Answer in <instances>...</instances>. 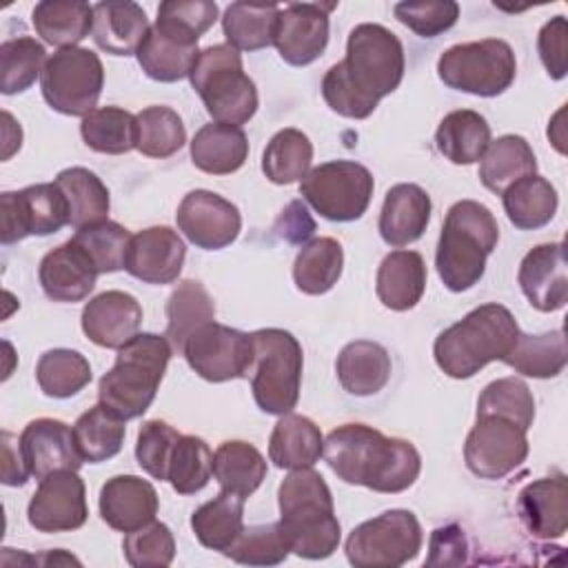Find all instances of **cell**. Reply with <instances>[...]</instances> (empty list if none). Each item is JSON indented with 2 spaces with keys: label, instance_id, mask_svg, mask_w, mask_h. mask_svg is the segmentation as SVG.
I'll return each mask as SVG.
<instances>
[{
  "label": "cell",
  "instance_id": "obj_1",
  "mask_svg": "<svg viewBox=\"0 0 568 568\" xmlns=\"http://www.w3.org/2000/svg\"><path fill=\"white\" fill-rule=\"evenodd\" d=\"M404 67V47L390 29L375 22L357 24L348 33L344 60L324 73L322 95L335 113L364 120L399 87Z\"/></svg>",
  "mask_w": 568,
  "mask_h": 568
},
{
  "label": "cell",
  "instance_id": "obj_2",
  "mask_svg": "<svg viewBox=\"0 0 568 568\" xmlns=\"http://www.w3.org/2000/svg\"><path fill=\"white\" fill-rule=\"evenodd\" d=\"M322 455L342 481L375 493H402L422 470V457L410 442L386 437L366 424H342L331 430Z\"/></svg>",
  "mask_w": 568,
  "mask_h": 568
},
{
  "label": "cell",
  "instance_id": "obj_3",
  "mask_svg": "<svg viewBox=\"0 0 568 568\" xmlns=\"http://www.w3.org/2000/svg\"><path fill=\"white\" fill-rule=\"evenodd\" d=\"M280 530L288 550L304 559L331 557L342 539L333 495L324 477L311 468L291 470L277 490Z\"/></svg>",
  "mask_w": 568,
  "mask_h": 568
},
{
  "label": "cell",
  "instance_id": "obj_4",
  "mask_svg": "<svg viewBox=\"0 0 568 568\" xmlns=\"http://www.w3.org/2000/svg\"><path fill=\"white\" fill-rule=\"evenodd\" d=\"M519 333L521 331L506 306L497 302L481 304L437 335L433 355L448 377L468 379L486 364L495 359L504 362L515 348Z\"/></svg>",
  "mask_w": 568,
  "mask_h": 568
},
{
  "label": "cell",
  "instance_id": "obj_5",
  "mask_svg": "<svg viewBox=\"0 0 568 568\" xmlns=\"http://www.w3.org/2000/svg\"><path fill=\"white\" fill-rule=\"evenodd\" d=\"M499 242V226L488 206L475 200L455 202L444 220L435 266L453 293L473 288L486 271V257Z\"/></svg>",
  "mask_w": 568,
  "mask_h": 568
},
{
  "label": "cell",
  "instance_id": "obj_6",
  "mask_svg": "<svg viewBox=\"0 0 568 568\" xmlns=\"http://www.w3.org/2000/svg\"><path fill=\"white\" fill-rule=\"evenodd\" d=\"M171 353L164 335L138 333L131 337L118 348L115 364L98 384L100 404L124 422L140 417L155 399Z\"/></svg>",
  "mask_w": 568,
  "mask_h": 568
},
{
  "label": "cell",
  "instance_id": "obj_7",
  "mask_svg": "<svg viewBox=\"0 0 568 568\" xmlns=\"http://www.w3.org/2000/svg\"><path fill=\"white\" fill-rule=\"evenodd\" d=\"M189 80L206 113L220 124L240 126L257 111L255 82L244 73L242 55L231 44H213L200 51Z\"/></svg>",
  "mask_w": 568,
  "mask_h": 568
},
{
  "label": "cell",
  "instance_id": "obj_8",
  "mask_svg": "<svg viewBox=\"0 0 568 568\" xmlns=\"http://www.w3.org/2000/svg\"><path fill=\"white\" fill-rule=\"evenodd\" d=\"M253 359L248 366L255 404L271 415L295 408L302 386V346L284 328H260L251 333Z\"/></svg>",
  "mask_w": 568,
  "mask_h": 568
},
{
  "label": "cell",
  "instance_id": "obj_9",
  "mask_svg": "<svg viewBox=\"0 0 568 568\" xmlns=\"http://www.w3.org/2000/svg\"><path fill=\"white\" fill-rule=\"evenodd\" d=\"M515 73V53L508 42L497 38L455 44L437 60V75L448 89L479 98L504 93L513 84Z\"/></svg>",
  "mask_w": 568,
  "mask_h": 568
},
{
  "label": "cell",
  "instance_id": "obj_10",
  "mask_svg": "<svg viewBox=\"0 0 568 568\" xmlns=\"http://www.w3.org/2000/svg\"><path fill=\"white\" fill-rule=\"evenodd\" d=\"M424 535L410 510L393 508L355 526L346 539V557L355 568H397L415 559Z\"/></svg>",
  "mask_w": 568,
  "mask_h": 568
},
{
  "label": "cell",
  "instance_id": "obj_11",
  "mask_svg": "<svg viewBox=\"0 0 568 568\" xmlns=\"http://www.w3.org/2000/svg\"><path fill=\"white\" fill-rule=\"evenodd\" d=\"M40 87L47 104L64 115H89L104 87V67L84 47L58 49L44 64Z\"/></svg>",
  "mask_w": 568,
  "mask_h": 568
},
{
  "label": "cell",
  "instance_id": "obj_12",
  "mask_svg": "<svg viewBox=\"0 0 568 568\" xmlns=\"http://www.w3.org/2000/svg\"><path fill=\"white\" fill-rule=\"evenodd\" d=\"M373 189L371 171L353 160L324 162L311 169L300 184L304 200L331 222L359 220L371 204Z\"/></svg>",
  "mask_w": 568,
  "mask_h": 568
},
{
  "label": "cell",
  "instance_id": "obj_13",
  "mask_svg": "<svg viewBox=\"0 0 568 568\" xmlns=\"http://www.w3.org/2000/svg\"><path fill=\"white\" fill-rule=\"evenodd\" d=\"M69 224V202L55 182L31 184L0 195V240L20 242L29 235H51Z\"/></svg>",
  "mask_w": 568,
  "mask_h": 568
},
{
  "label": "cell",
  "instance_id": "obj_14",
  "mask_svg": "<svg viewBox=\"0 0 568 568\" xmlns=\"http://www.w3.org/2000/svg\"><path fill=\"white\" fill-rule=\"evenodd\" d=\"M189 366L206 382H229L248 375L253 359L251 333L206 322L193 331L182 348Z\"/></svg>",
  "mask_w": 568,
  "mask_h": 568
},
{
  "label": "cell",
  "instance_id": "obj_15",
  "mask_svg": "<svg viewBox=\"0 0 568 568\" xmlns=\"http://www.w3.org/2000/svg\"><path fill=\"white\" fill-rule=\"evenodd\" d=\"M526 433V428L506 417L477 415L464 444V462L468 470L484 479L506 477L528 457Z\"/></svg>",
  "mask_w": 568,
  "mask_h": 568
},
{
  "label": "cell",
  "instance_id": "obj_16",
  "mask_svg": "<svg viewBox=\"0 0 568 568\" xmlns=\"http://www.w3.org/2000/svg\"><path fill=\"white\" fill-rule=\"evenodd\" d=\"M175 220L186 240L204 251H220L233 244L242 229L237 206L204 189H195L182 197Z\"/></svg>",
  "mask_w": 568,
  "mask_h": 568
},
{
  "label": "cell",
  "instance_id": "obj_17",
  "mask_svg": "<svg viewBox=\"0 0 568 568\" xmlns=\"http://www.w3.org/2000/svg\"><path fill=\"white\" fill-rule=\"evenodd\" d=\"M87 517V488L75 470H58L40 479L27 506V519L40 532L75 530Z\"/></svg>",
  "mask_w": 568,
  "mask_h": 568
},
{
  "label": "cell",
  "instance_id": "obj_18",
  "mask_svg": "<svg viewBox=\"0 0 568 568\" xmlns=\"http://www.w3.org/2000/svg\"><path fill=\"white\" fill-rule=\"evenodd\" d=\"M333 9V2H297L280 9L273 44L286 64L306 67L324 53Z\"/></svg>",
  "mask_w": 568,
  "mask_h": 568
},
{
  "label": "cell",
  "instance_id": "obj_19",
  "mask_svg": "<svg viewBox=\"0 0 568 568\" xmlns=\"http://www.w3.org/2000/svg\"><path fill=\"white\" fill-rule=\"evenodd\" d=\"M517 282L526 300L537 311L552 313L564 308L568 300V266L564 242H550L530 248L519 264Z\"/></svg>",
  "mask_w": 568,
  "mask_h": 568
},
{
  "label": "cell",
  "instance_id": "obj_20",
  "mask_svg": "<svg viewBox=\"0 0 568 568\" xmlns=\"http://www.w3.org/2000/svg\"><path fill=\"white\" fill-rule=\"evenodd\" d=\"M18 442L27 470L36 479H44L58 470H78L84 462L78 453L73 428L60 419L40 417L29 422Z\"/></svg>",
  "mask_w": 568,
  "mask_h": 568
},
{
  "label": "cell",
  "instance_id": "obj_21",
  "mask_svg": "<svg viewBox=\"0 0 568 568\" xmlns=\"http://www.w3.org/2000/svg\"><path fill=\"white\" fill-rule=\"evenodd\" d=\"M186 257L182 237L169 226H149L131 235L124 268L146 284H171L178 280Z\"/></svg>",
  "mask_w": 568,
  "mask_h": 568
},
{
  "label": "cell",
  "instance_id": "obj_22",
  "mask_svg": "<svg viewBox=\"0 0 568 568\" xmlns=\"http://www.w3.org/2000/svg\"><path fill=\"white\" fill-rule=\"evenodd\" d=\"M142 324L140 302L124 291H104L82 308L84 335L102 348H120L138 335Z\"/></svg>",
  "mask_w": 568,
  "mask_h": 568
},
{
  "label": "cell",
  "instance_id": "obj_23",
  "mask_svg": "<svg viewBox=\"0 0 568 568\" xmlns=\"http://www.w3.org/2000/svg\"><path fill=\"white\" fill-rule=\"evenodd\" d=\"M100 517L120 532L138 530L158 515V493L151 481L138 475H115L100 488Z\"/></svg>",
  "mask_w": 568,
  "mask_h": 568
},
{
  "label": "cell",
  "instance_id": "obj_24",
  "mask_svg": "<svg viewBox=\"0 0 568 568\" xmlns=\"http://www.w3.org/2000/svg\"><path fill=\"white\" fill-rule=\"evenodd\" d=\"M98 275L91 257L73 240L49 251L38 268L40 286L53 302H80L89 297Z\"/></svg>",
  "mask_w": 568,
  "mask_h": 568
},
{
  "label": "cell",
  "instance_id": "obj_25",
  "mask_svg": "<svg viewBox=\"0 0 568 568\" xmlns=\"http://www.w3.org/2000/svg\"><path fill=\"white\" fill-rule=\"evenodd\" d=\"M517 513L524 528L537 539H557L568 528L566 477L552 475L526 484L517 495Z\"/></svg>",
  "mask_w": 568,
  "mask_h": 568
},
{
  "label": "cell",
  "instance_id": "obj_26",
  "mask_svg": "<svg viewBox=\"0 0 568 568\" xmlns=\"http://www.w3.org/2000/svg\"><path fill=\"white\" fill-rule=\"evenodd\" d=\"M430 195L410 182L388 189L379 211V235L388 246H406L419 240L430 222Z\"/></svg>",
  "mask_w": 568,
  "mask_h": 568
},
{
  "label": "cell",
  "instance_id": "obj_27",
  "mask_svg": "<svg viewBox=\"0 0 568 568\" xmlns=\"http://www.w3.org/2000/svg\"><path fill=\"white\" fill-rule=\"evenodd\" d=\"M151 24L144 9L129 0H106L93 4V42L111 55L138 53Z\"/></svg>",
  "mask_w": 568,
  "mask_h": 568
},
{
  "label": "cell",
  "instance_id": "obj_28",
  "mask_svg": "<svg viewBox=\"0 0 568 568\" xmlns=\"http://www.w3.org/2000/svg\"><path fill=\"white\" fill-rule=\"evenodd\" d=\"M335 371L346 393L368 397L388 384L393 364L388 351L382 344L371 339H355L339 351Z\"/></svg>",
  "mask_w": 568,
  "mask_h": 568
},
{
  "label": "cell",
  "instance_id": "obj_29",
  "mask_svg": "<svg viewBox=\"0 0 568 568\" xmlns=\"http://www.w3.org/2000/svg\"><path fill=\"white\" fill-rule=\"evenodd\" d=\"M426 262L417 251L388 253L375 277V291L379 302L390 311L413 308L426 291Z\"/></svg>",
  "mask_w": 568,
  "mask_h": 568
},
{
  "label": "cell",
  "instance_id": "obj_30",
  "mask_svg": "<svg viewBox=\"0 0 568 568\" xmlns=\"http://www.w3.org/2000/svg\"><path fill=\"white\" fill-rule=\"evenodd\" d=\"M200 49L173 31L153 24L138 49V62L142 71L158 82H178L189 78Z\"/></svg>",
  "mask_w": 568,
  "mask_h": 568
},
{
  "label": "cell",
  "instance_id": "obj_31",
  "mask_svg": "<svg viewBox=\"0 0 568 568\" xmlns=\"http://www.w3.org/2000/svg\"><path fill=\"white\" fill-rule=\"evenodd\" d=\"M324 453V437L320 426L304 417L286 413L273 426L268 439V459L277 468H311Z\"/></svg>",
  "mask_w": 568,
  "mask_h": 568
},
{
  "label": "cell",
  "instance_id": "obj_32",
  "mask_svg": "<svg viewBox=\"0 0 568 568\" xmlns=\"http://www.w3.org/2000/svg\"><path fill=\"white\" fill-rule=\"evenodd\" d=\"M248 158V140L240 126L211 122L191 140L193 164L211 175L235 173Z\"/></svg>",
  "mask_w": 568,
  "mask_h": 568
},
{
  "label": "cell",
  "instance_id": "obj_33",
  "mask_svg": "<svg viewBox=\"0 0 568 568\" xmlns=\"http://www.w3.org/2000/svg\"><path fill=\"white\" fill-rule=\"evenodd\" d=\"M36 33L53 47H75L91 33L93 7L80 0H42L31 11Z\"/></svg>",
  "mask_w": 568,
  "mask_h": 568
},
{
  "label": "cell",
  "instance_id": "obj_34",
  "mask_svg": "<svg viewBox=\"0 0 568 568\" xmlns=\"http://www.w3.org/2000/svg\"><path fill=\"white\" fill-rule=\"evenodd\" d=\"M437 151L453 164H473L481 160L490 144L486 118L470 109H457L444 115L435 131Z\"/></svg>",
  "mask_w": 568,
  "mask_h": 568
},
{
  "label": "cell",
  "instance_id": "obj_35",
  "mask_svg": "<svg viewBox=\"0 0 568 568\" xmlns=\"http://www.w3.org/2000/svg\"><path fill=\"white\" fill-rule=\"evenodd\" d=\"M532 173H537V160L521 135H501L493 140L479 162L481 184L497 195Z\"/></svg>",
  "mask_w": 568,
  "mask_h": 568
},
{
  "label": "cell",
  "instance_id": "obj_36",
  "mask_svg": "<svg viewBox=\"0 0 568 568\" xmlns=\"http://www.w3.org/2000/svg\"><path fill=\"white\" fill-rule=\"evenodd\" d=\"M501 202L515 229L535 231L546 226L555 217L559 197L555 186L546 178L532 173L510 184L501 193Z\"/></svg>",
  "mask_w": 568,
  "mask_h": 568
},
{
  "label": "cell",
  "instance_id": "obj_37",
  "mask_svg": "<svg viewBox=\"0 0 568 568\" xmlns=\"http://www.w3.org/2000/svg\"><path fill=\"white\" fill-rule=\"evenodd\" d=\"M213 477L222 490L246 499L264 481L266 459L248 442H222L213 453Z\"/></svg>",
  "mask_w": 568,
  "mask_h": 568
},
{
  "label": "cell",
  "instance_id": "obj_38",
  "mask_svg": "<svg viewBox=\"0 0 568 568\" xmlns=\"http://www.w3.org/2000/svg\"><path fill=\"white\" fill-rule=\"evenodd\" d=\"M213 317H215V304L209 291L195 280H184L169 295L164 337L169 339L173 351L182 353L189 335L197 331L202 324L213 322Z\"/></svg>",
  "mask_w": 568,
  "mask_h": 568
},
{
  "label": "cell",
  "instance_id": "obj_39",
  "mask_svg": "<svg viewBox=\"0 0 568 568\" xmlns=\"http://www.w3.org/2000/svg\"><path fill=\"white\" fill-rule=\"evenodd\" d=\"M191 528L204 548L224 552L244 530V499L222 490L191 515Z\"/></svg>",
  "mask_w": 568,
  "mask_h": 568
},
{
  "label": "cell",
  "instance_id": "obj_40",
  "mask_svg": "<svg viewBox=\"0 0 568 568\" xmlns=\"http://www.w3.org/2000/svg\"><path fill=\"white\" fill-rule=\"evenodd\" d=\"M342 268V244L333 237H315L300 248L293 262V282L306 295H322L337 284Z\"/></svg>",
  "mask_w": 568,
  "mask_h": 568
},
{
  "label": "cell",
  "instance_id": "obj_41",
  "mask_svg": "<svg viewBox=\"0 0 568 568\" xmlns=\"http://www.w3.org/2000/svg\"><path fill=\"white\" fill-rule=\"evenodd\" d=\"M55 184L69 202V224L73 229L106 220L111 206L109 189L93 171L84 166L64 169L58 173Z\"/></svg>",
  "mask_w": 568,
  "mask_h": 568
},
{
  "label": "cell",
  "instance_id": "obj_42",
  "mask_svg": "<svg viewBox=\"0 0 568 568\" xmlns=\"http://www.w3.org/2000/svg\"><path fill=\"white\" fill-rule=\"evenodd\" d=\"M124 419L98 404L82 413L73 424V439L78 453L89 464H100L115 457L124 444Z\"/></svg>",
  "mask_w": 568,
  "mask_h": 568
},
{
  "label": "cell",
  "instance_id": "obj_43",
  "mask_svg": "<svg viewBox=\"0 0 568 568\" xmlns=\"http://www.w3.org/2000/svg\"><path fill=\"white\" fill-rule=\"evenodd\" d=\"M277 4H255V2H233L226 7L222 18V31L226 44L237 51H257L273 44L277 24Z\"/></svg>",
  "mask_w": 568,
  "mask_h": 568
},
{
  "label": "cell",
  "instance_id": "obj_44",
  "mask_svg": "<svg viewBox=\"0 0 568 568\" xmlns=\"http://www.w3.org/2000/svg\"><path fill=\"white\" fill-rule=\"evenodd\" d=\"M566 359L568 351L561 328L541 335L519 333L515 348L504 357V362L513 366L517 373L537 379L559 375L566 366Z\"/></svg>",
  "mask_w": 568,
  "mask_h": 568
},
{
  "label": "cell",
  "instance_id": "obj_45",
  "mask_svg": "<svg viewBox=\"0 0 568 568\" xmlns=\"http://www.w3.org/2000/svg\"><path fill=\"white\" fill-rule=\"evenodd\" d=\"M82 140L89 149L106 155H122L138 144L135 115L120 106H100L82 118Z\"/></svg>",
  "mask_w": 568,
  "mask_h": 568
},
{
  "label": "cell",
  "instance_id": "obj_46",
  "mask_svg": "<svg viewBox=\"0 0 568 568\" xmlns=\"http://www.w3.org/2000/svg\"><path fill=\"white\" fill-rule=\"evenodd\" d=\"M313 144L300 129L277 131L262 155V171L273 184H293L311 171Z\"/></svg>",
  "mask_w": 568,
  "mask_h": 568
},
{
  "label": "cell",
  "instance_id": "obj_47",
  "mask_svg": "<svg viewBox=\"0 0 568 568\" xmlns=\"http://www.w3.org/2000/svg\"><path fill=\"white\" fill-rule=\"evenodd\" d=\"M36 379L44 395L67 399L91 382L89 359L71 348H51L36 364Z\"/></svg>",
  "mask_w": 568,
  "mask_h": 568
},
{
  "label": "cell",
  "instance_id": "obj_48",
  "mask_svg": "<svg viewBox=\"0 0 568 568\" xmlns=\"http://www.w3.org/2000/svg\"><path fill=\"white\" fill-rule=\"evenodd\" d=\"M44 47L31 38L20 36L0 44V89L4 95L27 91L47 64Z\"/></svg>",
  "mask_w": 568,
  "mask_h": 568
},
{
  "label": "cell",
  "instance_id": "obj_49",
  "mask_svg": "<svg viewBox=\"0 0 568 568\" xmlns=\"http://www.w3.org/2000/svg\"><path fill=\"white\" fill-rule=\"evenodd\" d=\"M138 144L135 149L149 158H169L186 142L182 118L169 106H146L135 115Z\"/></svg>",
  "mask_w": 568,
  "mask_h": 568
},
{
  "label": "cell",
  "instance_id": "obj_50",
  "mask_svg": "<svg viewBox=\"0 0 568 568\" xmlns=\"http://www.w3.org/2000/svg\"><path fill=\"white\" fill-rule=\"evenodd\" d=\"M211 475L213 453L209 444L195 435H180L166 475V481L173 486V490L180 495L200 493L209 484Z\"/></svg>",
  "mask_w": 568,
  "mask_h": 568
},
{
  "label": "cell",
  "instance_id": "obj_51",
  "mask_svg": "<svg viewBox=\"0 0 568 568\" xmlns=\"http://www.w3.org/2000/svg\"><path fill=\"white\" fill-rule=\"evenodd\" d=\"M71 240L91 257L98 273H113L124 268L131 233L118 222L102 220L87 224L82 229H75V235Z\"/></svg>",
  "mask_w": 568,
  "mask_h": 568
},
{
  "label": "cell",
  "instance_id": "obj_52",
  "mask_svg": "<svg viewBox=\"0 0 568 568\" xmlns=\"http://www.w3.org/2000/svg\"><path fill=\"white\" fill-rule=\"evenodd\" d=\"M477 415L506 417L528 430L535 419V399L524 379L499 377L481 390L477 399Z\"/></svg>",
  "mask_w": 568,
  "mask_h": 568
},
{
  "label": "cell",
  "instance_id": "obj_53",
  "mask_svg": "<svg viewBox=\"0 0 568 568\" xmlns=\"http://www.w3.org/2000/svg\"><path fill=\"white\" fill-rule=\"evenodd\" d=\"M288 552V544L277 521L244 528L237 539L224 550L226 557L246 566H275L282 564Z\"/></svg>",
  "mask_w": 568,
  "mask_h": 568
},
{
  "label": "cell",
  "instance_id": "obj_54",
  "mask_svg": "<svg viewBox=\"0 0 568 568\" xmlns=\"http://www.w3.org/2000/svg\"><path fill=\"white\" fill-rule=\"evenodd\" d=\"M124 559L133 568H162L175 557V539L166 524L151 521L138 530H131L122 539Z\"/></svg>",
  "mask_w": 568,
  "mask_h": 568
},
{
  "label": "cell",
  "instance_id": "obj_55",
  "mask_svg": "<svg viewBox=\"0 0 568 568\" xmlns=\"http://www.w3.org/2000/svg\"><path fill=\"white\" fill-rule=\"evenodd\" d=\"M178 439H180V433L171 424L162 419L144 422L138 430V442H135V457L140 468L153 479L166 481L171 455Z\"/></svg>",
  "mask_w": 568,
  "mask_h": 568
},
{
  "label": "cell",
  "instance_id": "obj_56",
  "mask_svg": "<svg viewBox=\"0 0 568 568\" xmlns=\"http://www.w3.org/2000/svg\"><path fill=\"white\" fill-rule=\"evenodd\" d=\"M217 20V4L209 0H166L158 7L155 24L197 42Z\"/></svg>",
  "mask_w": 568,
  "mask_h": 568
},
{
  "label": "cell",
  "instance_id": "obj_57",
  "mask_svg": "<svg viewBox=\"0 0 568 568\" xmlns=\"http://www.w3.org/2000/svg\"><path fill=\"white\" fill-rule=\"evenodd\" d=\"M395 18L422 38H435L448 31L459 18V4L453 0H426V2H397L393 7Z\"/></svg>",
  "mask_w": 568,
  "mask_h": 568
},
{
  "label": "cell",
  "instance_id": "obj_58",
  "mask_svg": "<svg viewBox=\"0 0 568 568\" xmlns=\"http://www.w3.org/2000/svg\"><path fill=\"white\" fill-rule=\"evenodd\" d=\"M539 58L552 80H561L566 75V18L555 16L548 20L537 38Z\"/></svg>",
  "mask_w": 568,
  "mask_h": 568
},
{
  "label": "cell",
  "instance_id": "obj_59",
  "mask_svg": "<svg viewBox=\"0 0 568 568\" xmlns=\"http://www.w3.org/2000/svg\"><path fill=\"white\" fill-rule=\"evenodd\" d=\"M29 470L20 450L18 437L11 433H2V481L7 486H22L29 479Z\"/></svg>",
  "mask_w": 568,
  "mask_h": 568
},
{
  "label": "cell",
  "instance_id": "obj_60",
  "mask_svg": "<svg viewBox=\"0 0 568 568\" xmlns=\"http://www.w3.org/2000/svg\"><path fill=\"white\" fill-rule=\"evenodd\" d=\"M293 206V215H295V220L291 222L286 215H284V235L291 240V242H300V240H306L311 233H313V220L306 215V206L304 204H300V202H293L291 204Z\"/></svg>",
  "mask_w": 568,
  "mask_h": 568
}]
</instances>
